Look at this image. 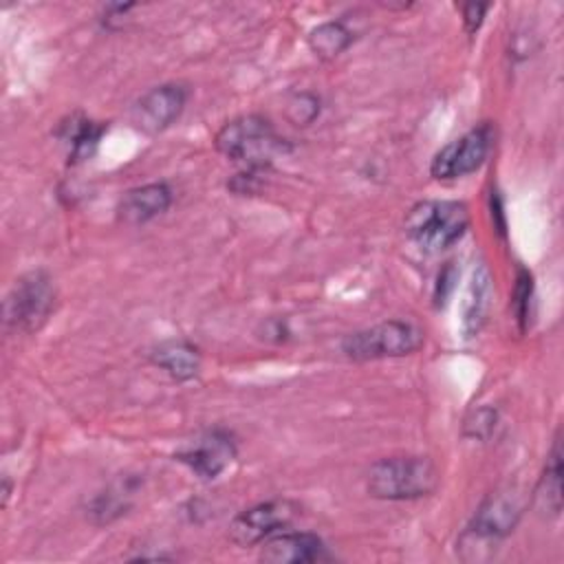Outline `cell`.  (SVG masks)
<instances>
[{
    "mask_svg": "<svg viewBox=\"0 0 564 564\" xmlns=\"http://www.w3.org/2000/svg\"><path fill=\"white\" fill-rule=\"evenodd\" d=\"M527 498L520 487L507 485L489 494L480 507L474 511L471 520L463 529L456 542V551L465 562L489 560L507 535L516 529Z\"/></svg>",
    "mask_w": 564,
    "mask_h": 564,
    "instance_id": "1",
    "label": "cell"
},
{
    "mask_svg": "<svg viewBox=\"0 0 564 564\" xmlns=\"http://www.w3.org/2000/svg\"><path fill=\"white\" fill-rule=\"evenodd\" d=\"M216 148L227 159L247 165V170H264L275 156L291 150L289 141L260 115L227 121L216 134Z\"/></svg>",
    "mask_w": 564,
    "mask_h": 564,
    "instance_id": "2",
    "label": "cell"
},
{
    "mask_svg": "<svg viewBox=\"0 0 564 564\" xmlns=\"http://www.w3.org/2000/svg\"><path fill=\"white\" fill-rule=\"evenodd\" d=\"M438 485V469L423 456H392L377 460L368 471V494L381 500H414L430 496Z\"/></svg>",
    "mask_w": 564,
    "mask_h": 564,
    "instance_id": "3",
    "label": "cell"
},
{
    "mask_svg": "<svg viewBox=\"0 0 564 564\" xmlns=\"http://www.w3.org/2000/svg\"><path fill=\"white\" fill-rule=\"evenodd\" d=\"M408 238L425 253L452 247L469 227V212L458 200H421L405 216Z\"/></svg>",
    "mask_w": 564,
    "mask_h": 564,
    "instance_id": "4",
    "label": "cell"
},
{
    "mask_svg": "<svg viewBox=\"0 0 564 564\" xmlns=\"http://www.w3.org/2000/svg\"><path fill=\"white\" fill-rule=\"evenodd\" d=\"M55 306V284L42 269L29 271L15 280L4 300V324L20 333H33L44 326Z\"/></svg>",
    "mask_w": 564,
    "mask_h": 564,
    "instance_id": "5",
    "label": "cell"
},
{
    "mask_svg": "<svg viewBox=\"0 0 564 564\" xmlns=\"http://www.w3.org/2000/svg\"><path fill=\"white\" fill-rule=\"evenodd\" d=\"M423 344V333L410 322L390 319L377 326L355 330L344 337L341 350L355 361L403 357L414 352Z\"/></svg>",
    "mask_w": 564,
    "mask_h": 564,
    "instance_id": "6",
    "label": "cell"
},
{
    "mask_svg": "<svg viewBox=\"0 0 564 564\" xmlns=\"http://www.w3.org/2000/svg\"><path fill=\"white\" fill-rule=\"evenodd\" d=\"M491 145L494 130L489 123H480L441 148L432 159L430 172L438 181H452L471 174L485 163Z\"/></svg>",
    "mask_w": 564,
    "mask_h": 564,
    "instance_id": "7",
    "label": "cell"
},
{
    "mask_svg": "<svg viewBox=\"0 0 564 564\" xmlns=\"http://www.w3.org/2000/svg\"><path fill=\"white\" fill-rule=\"evenodd\" d=\"M300 513V507L291 500H267L238 513L229 524V535L240 546H251L269 535L284 531Z\"/></svg>",
    "mask_w": 564,
    "mask_h": 564,
    "instance_id": "8",
    "label": "cell"
},
{
    "mask_svg": "<svg viewBox=\"0 0 564 564\" xmlns=\"http://www.w3.org/2000/svg\"><path fill=\"white\" fill-rule=\"evenodd\" d=\"M187 90L181 84H161L141 95L130 108V121L145 134H156L170 128L183 112Z\"/></svg>",
    "mask_w": 564,
    "mask_h": 564,
    "instance_id": "9",
    "label": "cell"
},
{
    "mask_svg": "<svg viewBox=\"0 0 564 564\" xmlns=\"http://www.w3.org/2000/svg\"><path fill=\"white\" fill-rule=\"evenodd\" d=\"M236 458V445L223 430H207L176 452V460L185 463L203 480L218 478Z\"/></svg>",
    "mask_w": 564,
    "mask_h": 564,
    "instance_id": "10",
    "label": "cell"
},
{
    "mask_svg": "<svg viewBox=\"0 0 564 564\" xmlns=\"http://www.w3.org/2000/svg\"><path fill=\"white\" fill-rule=\"evenodd\" d=\"M326 546L319 535L308 531H278L262 540L260 560L269 564H300L326 560Z\"/></svg>",
    "mask_w": 564,
    "mask_h": 564,
    "instance_id": "11",
    "label": "cell"
},
{
    "mask_svg": "<svg viewBox=\"0 0 564 564\" xmlns=\"http://www.w3.org/2000/svg\"><path fill=\"white\" fill-rule=\"evenodd\" d=\"M172 203V189L165 183H148L132 187L119 203V218L126 225H143L163 214Z\"/></svg>",
    "mask_w": 564,
    "mask_h": 564,
    "instance_id": "12",
    "label": "cell"
},
{
    "mask_svg": "<svg viewBox=\"0 0 564 564\" xmlns=\"http://www.w3.org/2000/svg\"><path fill=\"white\" fill-rule=\"evenodd\" d=\"M494 297V286H491V273L489 269L480 262L474 267L471 278L465 289V300H463V317H460V328L465 337H474L480 333V328L487 322L489 306Z\"/></svg>",
    "mask_w": 564,
    "mask_h": 564,
    "instance_id": "13",
    "label": "cell"
},
{
    "mask_svg": "<svg viewBox=\"0 0 564 564\" xmlns=\"http://www.w3.org/2000/svg\"><path fill=\"white\" fill-rule=\"evenodd\" d=\"M533 502L544 518H557L562 511V434L560 430L551 443L544 471L533 494Z\"/></svg>",
    "mask_w": 564,
    "mask_h": 564,
    "instance_id": "14",
    "label": "cell"
},
{
    "mask_svg": "<svg viewBox=\"0 0 564 564\" xmlns=\"http://www.w3.org/2000/svg\"><path fill=\"white\" fill-rule=\"evenodd\" d=\"M150 359L154 366L163 368L172 379L187 381L198 375L200 370V355L196 346L183 339H167L161 341L152 352Z\"/></svg>",
    "mask_w": 564,
    "mask_h": 564,
    "instance_id": "15",
    "label": "cell"
},
{
    "mask_svg": "<svg viewBox=\"0 0 564 564\" xmlns=\"http://www.w3.org/2000/svg\"><path fill=\"white\" fill-rule=\"evenodd\" d=\"M139 487V478H121L115 485H110L106 491L97 494L88 507L90 518L97 524H108L115 518H119L121 513H126V509L132 502V496Z\"/></svg>",
    "mask_w": 564,
    "mask_h": 564,
    "instance_id": "16",
    "label": "cell"
},
{
    "mask_svg": "<svg viewBox=\"0 0 564 564\" xmlns=\"http://www.w3.org/2000/svg\"><path fill=\"white\" fill-rule=\"evenodd\" d=\"M352 42V33L341 22H324L308 33L311 51L322 59H333Z\"/></svg>",
    "mask_w": 564,
    "mask_h": 564,
    "instance_id": "17",
    "label": "cell"
},
{
    "mask_svg": "<svg viewBox=\"0 0 564 564\" xmlns=\"http://www.w3.org/2000/svg\"><path fill=\"white\" fill-rule=\"evenodd\" d=\"M101 132L104 128L90 119H70V123H64L62 139L68 143V159L70 161L88 159L97 148Z\"/></svg>",
    "mask_w": 564,
    "mask_h": 564,
    "instance_id": "18",
    "label": "cell"
},
{
    "mask_svg": "<svg viewBox=\"0 0 564 564\" xmlns=\"http://www.w3.org/2000/svg\"><path fill=\"white\" fill-rule=\"evenodd\" d=\"M531 297H533V278L527 269H520L516 275V286H513V315L520 326V330L527 328L529 315H531Z\"/></svg>",
    "mask_w": 564,
    "mask_h": 564,
    "instance_id": "19",
    "label": "cell"
},
{
    "mask_svg": "<svg viewBox=\"0 0 564 564\" xmlns=\"http://www.w3.org/2000/svg\"><path fill=\"white\" fill-rule=\"evenodd\" d=\"M319 115V99L311 93H297L286 104V117L295 126H308Z\"/></svg>",
    "mask_w": 564,
    "mask_h": 564,
    "instance_id": "20",
    "label": "cell"
},
{
    "mask_svg": "<svg viewBox=\"0 0 564 564\" xmlns=\"http://www.w3.org/2000/svg\"><path fill=\"white\" fill-rule=\"evenodd\" d=\"M494 425H496V412L485 408V410H478L474 414V419H469L465 423V432L471 436H478V438H487L489 432L494 430Z\"/></svg>",
    "mask_w": 564,
    "mask_h": 564,
    "instance_id": "21",
    "label": "cell"
},
{
    "mask_svg": "<svg viewBox=\"0 0 564 564\" xmlns=\"http://www.w3.org/2000/svg\"><path fill=\"white\" fill-rule=\"evenodd\" d=\"M487 4H476V2H471V4H465L463 7V22H465V31L471 35V33H476L478 29H480V24H482V18H485V13H487Z\"/></svg>",
    "mask_w": 564,
    "mask_h": 564,
    "instance_id": "22",
    "label": "cell"
}]
</instances>
